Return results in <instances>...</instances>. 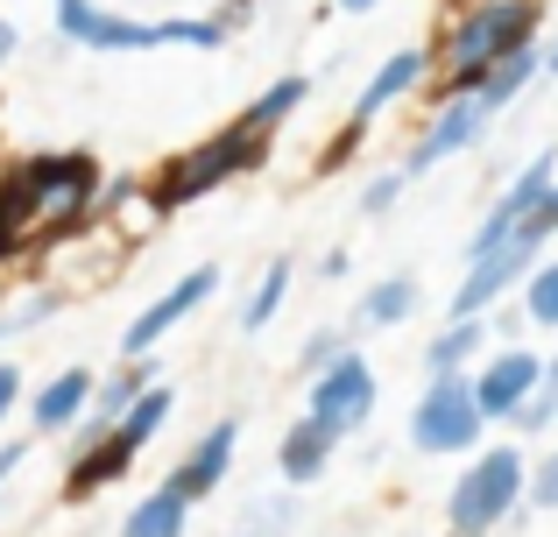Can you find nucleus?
Returning <instances> with one entry per match:
<instances>
[{"mask_svg":"<svg viewBox=\"0 0 558 537\" xmlns=\"http://www.w3.org/2000/svg\"><path fill=\"white\" fill-rule=\"evenodd\" d=\"M531 42H537V0H481V8H466L446 36V78H438V93L474 99L488 64L531 50Z\"/></svg>","mask_w":558,"mask_h":537,"instance_id":"nucleus-1","label":"nucleus"},{"mask_svg":"<svg viewBox=\"0 0 558 537\" xmlns=\"http://www.w3.org/2000/svg\"><path fill=\"white\" fill-rule=\"evenodd\" d=\"M57 28L85 50H213L227 42V14L213 22H128V14L99 8V0H57Z\"/></svg>","mask_w":558,"mask_h":537,"instance_id":"nucleus-2","label":"nucleus"},{"mask_svg":"<svg viewBox=\"0 0 558 537\" xmlns=\"http://www.w3.org/2000/svg\"><path fill=\"white\" fill-rule=\"evenodd\" d=\"M262 156H269V135H255V127H219L213 142H191L184 156H170L163 163V178H156V192H149V206L156 212H170V206H191V198H205V192H219V184H233L241 170H255Z\"/></svg>","mask_w":558,"mask_h":537,"instance_id":"nucleus-3","label":"nucleus"},{"mask_svg":"<svg viewBox=\"0 0 558 537\" xmlns=\"http://www.w3.org/2000/svg\"><path fill=\"white\" fill-rule=\"evenodd\" d=\"M551 192H558V149L531 156V163L517 170V184L495 198V212L474 227V241H466V269L488 263V255H502V248H517V241L558 234V227H551Z\"/></svg>","mask_w":558,"mask_h":537,"instance_id":"nucleus-4","label":"nucleus"},{"mask_svg":"<svg viewBox=\"0 0 558 537\" xmlns=\"http://www.w3.org/2000/svg\"><path fill=\"white\" fill-rule=\"evenodd\" d=\"M523 488H531V467H523L517 446H495V453H481L474 467L452 481V496H446L452 537H488V530L523 502Z\"/></svg>","mask_w":558,"mask_h":537,"instance_id":"nucleus-5","label":"nucleus"},{"mask_svg":"<svg viewBox=\"0 0 558 537\" xmlns=\"http://www.w3.org/2000/svg\"><path fill=\"white\" fill-rule=\"evenodd\" d=\"M481 431H488V417L474 403V382L466 375H432V389L410 411V446L417 453H474Z\"/></svg>","mask_w":558,"mask_h":537,"instance_id":"nucleus-6","label":"nucleus"},{"mask_svg":"<svg viewBox=\"0 0 558 537\" xmlns=\"http://www.w3.org/2000/svg\"><path fill=\"white\" fill-rule=\"evenodd\" d=\"M304 417H318L332 439L361 431L375 417V368L361 354H340L326 375H312V411H304Z\"/></svg>","mask_w":558,"mask_h":537,"instance_id":"nucleus-7","label":"nucleus"},{"mask_svg":"<svg viewBox=\"0 0 558 537\" xmlns=\"http://www.w3.org/2000/svg\"><path fill=\"white\" fill-rule=\"evenodd\" d=\"M495 113L481 107V99H446V107L424 121V135L410 142V156H403V178H417V170H438L446 156H460V149H474L481 142V127H488Z\"/></svg>","mask_w":558,"mask_h":537,"instance_id":"nucleus-8","label":"nucleus"},{"mask_svg":"<svg viewBox=\"0 0 558 537\" xmlns=\"http://www.w3.org/2000/svg\"><path fill=\"white\" fill-rule=\"evenodd\" d=\"M213 290H219V269H191V276H178V283H170V290H163V297H156V304H149V312H142V318H135V326H128V340H121V346H128V354H135V361H142V354H149V346H156V340H163V332H178V326H184V318H191V312H198V304H205V297H213Z\"/></svg>","mask_w":558,"mask_h":537,"instance_id":"nucleus-9","label":"nucleus"},{"mask_svg":"<svg viewBox=\"0 0 558 537\" xmlns=\"http://www.w3.org/2000/svg\"><path fill=\"white\" fill-rule=\"evenodd\" d=\"M537 248H545V241H517V248H502V255H488V263H474V269H466V283L452 290L446 318H481L509 283H523V276L537 269Z\"/></svg>","mask_w":558,"mask_h":537,"instance_id":"nucleus-10","label":"nucleus"},{"mask_svg":"<svg viewBox=\"0 0 558 537\" xmlns=\"http://www.w3.org/2000/svg\"><path fill=\"white\" fill-rule=\"evenodd\" d=\"M537 382H545V361H537V354H523V346L495 354L488 368L474 375V403H481V417H517L523 403L537 396Z\"/></svg>","mask_w":558,"mask_h":537,"instance_id":"nucleus-11","label":"nucleus"},{"mask_svg":"<svg viewBox=\"0 0 558 537\" xmlns=\"http://www.w3.org/2000/svg\"><path fill=\"white\" fill-rule=\"evenodd\" d=\"M142 389H156V375H149V361H121L113 375H99L93 382V403H85V431H78V453H93L99 439H107L113 425H121L128 411H135V396Z\"/></svg>","mask_w":558,"mask_h":537,"instance_id":"nucleus-12","label":"nucleus"},{"mask_svg":"<svg viewBox=\"0 0 558 537\" xmlns=\"http://www.w3.org/2000/svg\"><path fill=\"white\" fill-rule=\"evenodd\" d=\"M233 446H241V425H233V417H219V425H213V431H205V439L184 453V467L170 474V488H178L184 502L213 496V488L227 481V467H233Z\"/></svg>","mask_w":558,"mask_h":537,"instance_id":"nucleus-13","label":"nucleus"},{"mask_svg":"<svg viewBox=\"0 0 558 537\" xmlns=\"http://www.w3.org/2000/svg\"><path fill=\"white\" fill-rule=\"evenodd\" d=\"M332 446H340V439H332L318 417H298V425L283 431V446H276V474H283L290 488H312L318 474L332 467Z\"/></svg>","mask_w":558,"mask_h":537,"instance_id":"nucleus-14","label":"nucleus"},{"mask_svg":"<svg viewBox=\"0 0 558 537\" xmlns=\"http://www.w3.org/2000/svg\"><path fill=\"white\" fill-rule=\"evenodd\" d=\"M417 78H424V50H396L389 64H381L368 85H361V99H354V127H368L381 107H396L403 93H417Z\"/></svg>","mask_w":558,"mask_h":537,"instance_id":"nucleus-15","label":"nucleus"},{"mask_svg":"<svg viewBox=\"0 0 558 537\" xmlns=\"http://www.w3.org/2000/svg\"><path fill=\"white\" fill-rule=\"evenodd\" d=\"M85 403H93V368H64V375H50V382L36 389V431H64V425H78Z\"/></svg>","mask_w":558,"mask_h":537,"instance_id":"nucleus-16","label":"nucleus"},{"mask_svg":"<svg viewBox=\"0 0 558 537\" xmlns=\"http://www.w3.org/2000/svg\"><path fill=\"white\" fill-rule=\"evenodd\" d=\"M184 516H191V502L178 496V488H156V496H142L135 510H128V524H121V537H184Z\"/></svg>","mask_w":558,"mask_h":537,"instance_id":"nucleus-17","label":"nucleus"},{"mask_svg":"<svg viewBox=\"0 0 558 537\" xmlns=\"http://www.w3.org/2000/svg\"><path fill=\"white\" fill-rule=\"evenodd\" d=\"M537 64H545V57H537V42H531V50H517V57H502V64H488V78L474 85V99H481L488 113H502L509 99H517L523 85L537 78Z\"/></svg>","mask_w":558,"mask_h":537,"instance_id":"nucleus-18","label":"nucleus"},{"mask_svg":"<svg viewBox=\"0 0 558 537\" xmlns=\"http://www.w3.org/2000/svg\"><path fill=\"white\" fill-rule=\"evenodd\" d=\"M312 99V78H276L269 93H255V107L241 113V127H255V135H269V127H283L290 113Z\"/></svg>","mask_w":558,"mask_h":537,"instance_id":"nucleus-19","label":"nucleus"},{"mask_svg":"<svg viewBox=\"0 0 558 537\" xmlns=\"http://www.w3.org/2000/svg\"><path fill=\"white\" fill-rule=\"evenodd\" d=\"M474 354H481V318H446V332H438L432 354H424V368L432 375H460Z\"/></svg>","mask_w":558,"mask_h":537,"instance_id":"nucleus-20","label":"nucleus"},{"mask_svg":"<svg viewBox=\"0 0 558 537\" xmlns=\"http://www.w3.org/2000/svg\"><path fill=\"white\" fill-rule=\"evenodd\" d=\"M410 312H417V283H410V276H381L368 297H361V318H368V326H403Z\"/></svg>","mask_w":558,"mask_h":537,"instance_id":"nucleus-21","label":"nucleus"},{"mask_svg":"<svg viewBox=\"0 0 558 537\" xmlns=\"http://www.w3.org/2000/svg\"><path fill=\"white\" fill-rule=\"evenodd\" d=\"M163 417H170V389L156 382V389H142V396H135V411H128L121 425H113V439H121V446H135V453H142V446H149L156 431H163Z\"/></svg>","mask_w":558,"mask_h":537,"instance_id":"nucleus-22","label":"nucleus"},{"mask_svg":"<svg viewBox=\"0 0 558 537\" xmlns=\"http://www.w3.org/2000/svg\"><path fill=\"white\" fill-rule=\"evenodd\" d=\"M283 297H290V263H269V276L255 283V297L241 304V326H247V332H262L276 312H283Z\"/></svg>","mask_w":558,"mask_h":537,"instance_id":"nucleus-23","label":"nucleus"},{"mask_svg":"<svg viewBox=\"0 0 558 537\" xmlns=\"http://www.w3.org/2000/svg\"><path fill=\"white\" fill-rule=\"evenodd\" d=\"M523 304H531L537 326H558V263H537L523 276Z\"/></svg>","mask_w":558,"mask_h":537,"instance_id":"nucleus-24","label":"nucleus"},{"mask_svg":"<svg viewBox=\"0 0 558 537\" xmlns=\"http://www.w3.org/2000/svg\"><path fill=\"white\" fill-rule=\"evenodd\" d=\"M551 417H558V354H551V368H545V382H537V396L523 403L509 425L517 431H551Z\"/></svg>","mask_w":558,"mask_h":537,"instance_id":"nucleus-25","label":"nucleus"},{"mask_svg":"<svg viewBox=\"0 0 558 537\" xmlns=\"http://www.w3.org/2000/svg\"><path fill=\"white\" fill-rule=\"evenodd\" d=\"M340 354H347V340H340L332 326H318L312 340H304V361H298V368H304V375H326V368H332Z\"/></svg>","mask_w":558,"mask_h":537,"instance_id":"nucleus-26","label":"nucleus"},{"mask_svg":"<svg viewBox=\"0 0 558 537\" xmlns=\"http://www.w3.org/2000/svg\"><path fill=\"white\" fill-rule=\"evenodd\" d=\"M283 516H290V502H269V496H262V502H247L241 537H276V524H283Z\"/></svg>","mask_w":558,"mask_h":537,"instance_id":"nucleus-27","label":"nucleus"},{"mask_svg":"<svg viewBox=\"0 0 558 537\" xmlns=\"http://www.w3.org/2000/svg\"><path fill=\"white\" fill-rule=\"evenodd\" d=\"M396 198H403V170H381L368 192H361V212H389Z\"/></svg>","mask_w":558,"mask_h":537,"instance_id":"nucleus-28","label":"nucleus"},{"mask_svg":"<svg viewBox=\"0 0 558 537\" xmlns=\"http://www.w3.org/2000/svg\"><path fill=\"white\" fill-rule=\"evenodd\" d=\"M531 502H537V510H558V453L531 474Z\"/></svg>","mask_w":558,"mask_h":537,"instance_id":"nucleus-29","label":"nucleus"},{"mask_svg":"<svg viewBox=\"0 0 558 537\" xmlns=\"http://www.w3.org/2000/svg\"><path fill=\"white\" fill-rule=\"evenodd\" d=\"M14 396H22V368H14V361H0V417L14 411Z\"/></svg>","mask_w":558,"mask_h":537,"instance_id":"nucleus-30","label":"nucleus"},{"mask_svg":"<svg viewBox=\"0 0 558 537\" xmlns=\"http://www.w3.org/2000/svg\"><path fill=\"white\" fill-rule=\"evenodd\" d=\"M14 467H22V446L8 439V446H0V488H8V474H14Z\"/></svg>","mask_w":558,"mask_h":537,"instance_id":"nucleus-31","label":"nucleus"},{"mask_svg":"<svg viewBox=\"0 0 558 537\" xmlns=\"http://www.w3.org/2000/svg\"><path fill=\"white\" fill-rule=\"evenodd\" d=\"M8 50H14V28H8V22H0V64H8Z\"/></svg>","mask_w":558,"mask_h":537,"instance_id":"nucleus-32","label":"nucleus"},{"mask_svg":"<svg viewBox=\"0 0 558 537\" xmlns=\"http://www.w3.org/2000/svg\"><path fill=\"white\" fill-rule=\"evenodd\" d=\"M340 8H354V14H368V8H375V0H340Z\"/></svg>","mask_w":558,"mask_h":537,"instance_id":"nucleus-33","label":"nucleus"},{"mask_svg":"<svg viewBox=\"0 0 558 537\" xmlns=\"http://www.w3.org/2000/svg\"><path fill=\"white\" fill-rule=\"evenodd\" d=\"M545 64H551V78H558V42H551V57H545Z\"/></svg>","mask_w":558,"mask_h":537,"instance_id":"nucleus-34","label":"nucleus"},{"mask_svg":"<svg viewBox=\"0 0 558 537\" xmlns=\"http://www.w3.org/2000/svg\"><path fill=\"white\" fill-rule=\"evenodd\" d=\"M551 227H558V192H551Z\"/></svg>","mask_w":558,"mask_h":537,"instance_id":"nucleus-35","label":"nucleus"},{"mask_svg":"<svg viewBox=\"0 0 558 537\" xmlns=\"http://www.w3.org/2000/svg\"><path fill=\"white\" fill-rule=\"evenodd\" d=\"M0 255H8V234H0Z\"/></svg>","mask_w":558,"mask_h":537,"instance_id":"nucleus-36","label":"nucleus"}]
</instances>
